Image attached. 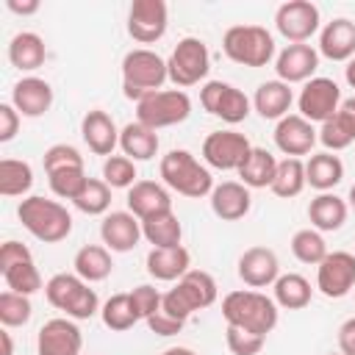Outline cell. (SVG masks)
Wrapping results in <instances>:
<instances>
[{
    "label": "cell",
    "mask_w": 355,
    "mask_h": 355,
    "mask_svg": "<svg viewBox=\"0 0 355 355\" xmlns=\"http://www.w3.org/2000/svg\"><path fill=\"white\" fill-rule=\"evenodd\" d=\"M347 205H349V208L355 211V183L349 186V194H347Z\"/></svg>",
    "instance_id": "6f0895ef"
},
{
    "label": "cell",
    "mask_w": 355,
    "mask_h": 355,
    "mask_svg": "<svg viewBox=\"0 0 355 355\" xmlns=\"http://www.w3.org/2000/svg\"><path fill=\"white\" fill-rule=\"evenodd\" d=\"M166 72H169V80L175 83V89L197 86L211 72L208 44L202 39H197V36H183L172 47V53L166 58Z\"/></svg>",
    "instance_id": "9c48e42d"
},
{
    "label": "cell",
    "mask_w": 355,
    "mask_h": 355,
    "mask_svg": "<svg viewBox=\"0 0 355 355\" xmlns=\"http://www.w3.org/2000/svg\"><path fill=\"white\" fill-rule=\"evenodd\" d=\"M47 180H50V189L55 197L75 200L89 178H86V169H58V172H50Z\"/></svg>",
    "instance_id": "f6af8a7d"
},
{
    "label": "cell",
    "mask_w": 355,
    "mask_h": 355,
    "mask_svg": "<svg viewBox=\"0 0 355 355\" xmlns=\"http://www.w3.org/2000/svg\"><path fill=\"white\" fill-rule=\"evenodd\" d=\"M169 28V8L164 0H133L128 8V36L139 44H155Z\"/></svg>",
    "instance_id": "5bb4252c"
},
{
    "label": "cell",
    "mask_w": 355,
    "mask_h": 355,
    "mask_svg": "<svg viewBox=\"0 0 355 355\" xmlns=\"http://www.w3.org/2000/svg\"><path fill=\"white\" fill-rule=\"evenodd\" d=\"M272 291H275L272 300L277 302V308H286V311H302V308L311 302V297H313V288H311L308 277H302V275H297V272L280 275V277L275 280Z\"/></svg>",
    "instance_id": "e575fe53"
},
{
    "label": "cell",
    "mask_w": 355,
    "mask_h": 355,
    "mask_svg": "<svg viewBox=\"0 0 355 355\" xmlns=\"http://www.w3.org/2000/svg\"><path fill=\"white\" fill-rule=\"evenodd\" d=\"M200 103L211 116H216L227 125L244 122L252 108V100L227 80H205L200 89Z\"/></svg>",
    "instance_id": "8fae6325"
},
{
    "label": "cell",
    "mask_w": 355,
    "mask_h": 355,
    "mask_svg": "<svg viewBox=\"0 0 355 355\" xmlns=\"http://www.w3.org/2000/svg\"><path fill=\"white\" fill-rule=\"evenodd\" d=\"M236 272L244 286L258 291V288L275 286V280L280 277V261H277L275 250H269V247H250L241 252Z\"/></svg>",
    "instance_id": "ffe728a7"
},
{
    "label": "cell",
    "mask_w": 355,
    "mask_h": 355,
    "mask_svg": "<svg viewBox=\"0 0 355 355\" xmlns=\"http://www.w3.org/2000/svg\"><path fill=\"white\" fill-rule=\"evenodd\" d=\"M158 172H161L164 186L178 191V194H183V197L200 200V197L214 191L211 169L205 164H200L189 150H169L161 158Z\"/></svg>",
    "instance_id": "3957f363"
},
{
    "label": "cell",
    "mask_w": 355,
    "mask_h": 355,
    "mask_svg": "<svg viewBox=\"0 0 355 355\" xmlns=\"http://www.w3.org/2000/svg\"><path fill=\"white\" fill-rule=\"evenodd\" d=\"M277 316H280L277 302L255 288H239L222 300V319L230 327L269 336L277 327Z\"/></svg>",
    "instance_id": "6da1fadb"
},
{
    "label": "cell",
    "mask_w": 355,
    "mask_h": 355,
    "mask_svg": "<svg viewBox=\"0 0 355 355\" xmlns=\"http://www.w3.org/2000/svg\"><path fill=\"white\" fill-rule=\"evenodd\" d=\"M275 28L288 44H308L322 31V17L311 0H288L275 11Z\"/></svg>",
    "instance_id": "7c38bea8"
},
{
    "label": "cell",
    "mask_w": 355,
    "mask_h": 355,
    "mask_svg": "<svg viewBox=\"0 0 355 355\" xmlns=\"http://www.w3.org/2000/svg\"><path fill=\"white\" fill-rule=\"evenodd\" d=\"M336 122H338V128L355 141V97H347V100H341V105H338V111H336V116H333Z\"/></svg>",
    "instance_id": "f907efd6"
},
{
    "label": "cell",
    "mask_w": 355,
    "mask_h": 355,
    "mask_svg": "<svg viewBox=\"0 0 355 355\" xmlns=\"http://www.w3.org/2000/svg\"><path fill=\"white\" fill-rule=\"evenodd\" d=\"M141 236L153 244V247H178L183 239V225L175 216V211L150 216L141 222Z\"/></svg>",
    "instance_id": "74e56055"
},
{
    "label": "cell",
    "mask_w": 355,
    "mask_h": 355,
    "mask_svg": "<svg viewBox=\"0 0 355 355\" xmlns=\"http://www.w3.org/2000/svg\"><path fill=\"white\" fill-rule=\"evenodd\" d=\"M19 130V111L11 103H0V141H11Z\"/></svg>",
    "instance_id": "681fc988"
},
{
    "label": "cell",
    "mask_w": 355,
    "mask_h": 355,
    "mask_svg": "<svg viewBox=\"0 0 355 355\" xmlns=\"http://www.w3.org/2000/svg\"><path fill=\"white\" fill-rule=\"evenodd\" d=\"M33 316V305H31V297L25 294H17V291H3L0 294V322L3 327H22L28 324Z\"/></svg>",
    "instance_id": "b9f144b4"
},
{
    "label": "cell",
    "mask_w": 355,
    "mask_h": 355,
    "mask_svg": "<svg viewBox=\"0 0 355 355\" xmlns=\"http://www.w3.org/2000/svg\"><path fill=\"white\" fill-rule=\"evenodd\" d=\"M44 297L47 302L61 311L64 316L80 322V319H92L94 313H100V300L97 291L92 288V283H86L83 277H78L75 272H58L44 283Z\"/></svg>",
    "instance_id": "277c9868"
},
{
    "label": "cell",
    "mask_w": 355,
    "mask_h": 355,
    "mask_svg": "<svg viewBox=\"0 0 355 355\" xmlns=\"http://www.w3.org/2000/svg\"><path fill=\"white\" fill-rule=\"evenodd\" d=\"M252 194L241 180H222L211 191V211L222 222H239L250 214Z\"/></svg>",
    "instance_id": "d4e9b609"
},
{
    "label": "cell",
    "mask_w": 355,
    "mask_h": 355,
    "mask_svg": "<svg viewBox=\"0 0 355 355\" xmlns=\"http://www.w3.org/2000/svg\"><path fill=\"white\" fill-rule=\"evenodd\" d=\"M42 164H44L47 175L58 172V169H86L83 166V155L72 144H53V147H47L44 155H42Z\"/></svg>",
    "instance_id": "ee69618b"
},
{
    "label": "cell",
    "mask_w": 355,
    "mask_h": 355,
    "mask_svg": "<svg viewBox=\"0 0 355 355\" xmlns=\"http://www.w3.org/2000/svg\"><path fill=\"white\" fill-rule=\"evenodd\" d=\"M277 172V158L266 147H252L247 161L239 166V178L247 189H269Z\"/></svg>",
    "instance_id": "836d02e7"
},
{
    "label": "cell",
    "mask_w": 355,
    "mask_h": 355,
    "mask_svg": "<svg viewBox=\"0 0 355 355\" xmlns=\"http://www.w3.org/2000/svg\"><path fill=\"white\" fill-rule=\"evenodd\" d=\"M47 58V47L44 39L33 31H22L8 42V61L11 67H17L19 72H33L44 64Z\"/></svg>",
    "instance_id": "4dcf8cb0"
},
{
    "label": "cell",
    "mask_w": 355,
    "mask_h": 355,
    "mask_svg": "<svg viewBox=\"0 0 355 355\" xmlns=\"http://www.w3.org/2000/svg\"><path fill=\"white\" fill-rule=\"evenodd\" d=\"M80 136L86 141V147L94 155H114V150L119 147V128L111 119V114H105L103 108H92L83 114L80 119Z\"/></svg>",
    "instance_id": "44dd1931"
},
{
    "label": "cell",
    "mask_w": 355,
    "mask_h": 355,
    "mask_svg": "<svg viewBox=\"0 0 355 355\" xmlns=\"http://www.w3.org/2000/svg\"><path fill=\"white\" fill-rule=\"evenodd\" d=\"M319 141V130L313 122H308L300 114H288L275 125V147L286 158H302L308 155Z\"/></svg>",
    "instance_id": "ac0fdd59"
},
{
    "label": "cell",
    "mask_w": 355,
    "mask_h": 355,
    "mask_svg": "<svg viewBox=\"0 0 355 355\" xmlns=\"http://www.w3.org/2000/svg\"><path fill=\"white\" fill-rule=\"evenodd\" d=\"M128 211L136 216V219H150V216H158V214H166L172 211V194L164 183H155V180H136L130 189H128Z\"/></svg>",
    "instance_id": "7402d4cb"
},
{
    "label": "cell",
    "mask_w": 355,
    "mask_h": 355,
    "mask_svg": "<svg viewBox=\"0 0 355 355\" xmlns=\"http://www.w3.org/2000/svg\"><path fill=\"white\" fill-rule=\"evenodd\" d=\"M291 103H294V92H291V86L288 83H283V80H263L258 89H255V94H252V108L263 116V119H283V116H288V111H291Z\"/></svg>",
    "instance_id": "f1b7e54d"
},
{
    "label": "cell",
    "mask_w": 355,
    "mask_h": 355,
    "mask_svg": "<svg viewBox=\"0 0 355 355\" xmlns=\"http://www.w3.org/2000/svg\"><path fill=\"white\" fill-rule=\"evenodd\" d=\"M0 341H3V352H0V355H14V344H11V333H8V327L0 330Z\"/></svg>",
    "instance_id": "db71d44e"
},
{
    "label": "cell",
    "mask_w": 355,
    "mask_h": 355,
    "mask_svg": "<svg viewBox=\"0 0 355 355\" xmlns=\"http://www.w3.org/2000/svg\"><path fill=\"white\" fill-rule=\"evenodd\" d=\"M100 319L114 333H125L136 322H141L139 313H136V308H133V302H130V294H114V297H108L103 302V308H100Z\"/></svg>",
    "instance_id": "f35d334b"
},
{
    "label": "cell",
    "mask_w": 355,
    "mask_h": 355,
    "mask_svg": "<svg viewBox=\"0 0 355 355\" xmlns=\"http://www.w3.org/2000/svg\"><path fill=\"white\" fill-rule=\"evenodd\" d=\"M330 355H341V352H330Z\"/></svg>",
    "instance_id": "680465c9"
},
{
    "label": "cell",
    "mask_w": 355,
    "mask_h": 355,
    "mask_svg": "<svg viewBox=\"0 0 355 355\" xmlns=\"http://www.w3.org/2000/svg\"><path fill=\"white\" fill-rule=\"evenodd\" d=\"M222 50L233 64L258 69L275 58V36L263 25H233L222 36Z\"/></svg>",
    "instance_id": "52a82bcc"
},
{
    "label": "cell",
    "mask_w": 355,
    "mask_h": 355,
    "mask_svg": "<svg viewBox=\"0 0 355 355\" xmlns=\"http://www.w3.org/2000/svg\"><path fill=\"white\" fill-rule=\"evenodd\" d=\"M128 294H130V302H133L139 319H144V322L161 308V297H164V294H161L155 286H150V283H141V286H136V288L128 291Z\"/></svg>",
    "instance_id": "7dc6e473"
},
{
    "label": "cell",
    "mask_w": 355,
    "mask_h": 355,
    "mask_svg": "<svg viewBox=\"0 0 355 355\" xmlns=\"http://www.w3.org/2000/svg\"><path fill=\"white\" fill-rule=\"evenodd\" d=\"M0 275H3L8 291L31 297L42 288V275L33 263L31 250L22 241H14V239L3 241V247H0Z\"/></svg>",
    "instance_id": "30bf717a"
},
{
    "label": "cell",
    "mask_w": 355,
    "mask_h": 355,
    "mask_svg": "<svg viewBox=\"0 0 355 355\" xmlns=\"http://www.w3.org/2000/svg\"><path fill=\"white\" fill-rule=\"evenodd\" d=\"M75 275L83 277L86 283H100L111 275L114 261H111V250L105 244H86L75 252Z\"/></svg>",
    "instance_id": "d6a6232c"
},
{
    "label": "cell",
    "mask_w": 355,
    "mask_h": 355,
    "mask_svg": "<svg viewBox=\"0 0 355 355\" xmlns=\"http://www.w3.org/2000/svg\"><path fill=\"white\" fill-rule=\"evenodd\" d=\"M338 105H341V89L333 78H311L297 97L300 116H305L313 125H322L330 116H336Z\"/></svg>",
    "instance_id": "9a60e30c"
},
{
    "label": "cell",
    "mask_w": 355,
    "mask_h": 355,
    "mask_svg": "<svg viewBox=\"0 0 355 355\" xmlns=\"http://www.w3.org/2000/svg\"><path fill=\"white\" fill-rule=\"evenodd\" d=\"M11 105L19 111V116H28V119L44 116L50 111V105H53V86L44 78L28 75V78H22V80L14 83V89H11Z\"/></svg>",
    "instance_id": "cb8c5ba5"
},
{
    "label": "cell",
    "mask_w": 355,
    "mask_h": 355,
    "mask_svg": "<svg viewBox=\"0 0 355 355\" xmlns=\"http://www.w3.org/2000/svg\"><path fill=\"white\" fill-rule=\"evenodd\" d=\"M183 324H186V322L169 316V313L161 311V308L147 319V327H150V333H155V336H178V333L183 330Z\"/></svg>",
    "instance_id": "c3c4849f"
},
{
    "label": "cell",
    "mask_w": 355,
    "mask_h": 355,
    "mask_svg": "<svg viewBox=\"0 0 355 355\" xmlns=\"http://www.w3.org/2000/svg\"><path fill=\"white\" fill-rule=\"evenodd\" d=\"M6 8L14 11V14H22V17H31V14L39 11V0H25V3H19V0H6Z\"/></svg>",
    "instance_id": "f5cc1de1"
},
{
    "label": "cell",
    "mask_w": 355,
    "mask_h": 355,
    "mask_svg": "<svg viewBox=\"0 0 355 355\" xmlns=\"http://www.w3.org/2000/svg\"><path fill=\"white\" fill-rule=\"evenodd\" d=\"M263 341H266V336H258V333H250L241 327L227 324V330H225V344L233 355H258L263 349Z\"/></svg>",
    "instance_id": "bcb514c9"
},
{
    "label": "cell",
    "mask_w": 355,
    "mask_h": 355,
    "mask_svg": "<svg viewBox=\"0 0 355 355\" xmlns=\"http://www.w3.org/2000/svg\"><path fill=\"white\" fill-rule=\"evenodd\" d=\"M316 288L327 300H341L355 288V255L347 250L327 252V258L316 266Z\"/></svg>",
    "instance_id": "2e32d148"
},
{
    "label": "cell",
    "mask_w": 355,
    "mask_h": 355,
    "mask_svg": "<svg viewBox=\"0 0 355 355\" xmlns=\"http://www.w3.org/2000/svg\"><path fill=\"white\" fill-rule=\"evenodd\" d=\"M291 252L300 263H308V266H319L324 258H327V241L319 230L313 227H302L291 236Z\"/></svg>",
    "instance_id": "60d3db41"
},
{
    "label": "cell",
    "mask_w": 355,
    "mask_h": 355,
    "mask_svg": "<svg viewBox=\"0 0 355 355\" xmlns=\"http://www.w3.org/2000/svg\"><path fill=\"white\" fill-rule=\"evenodd\" d=\"M169 80L166 58H161L150 47H136L125 53L122 58V94L133 103L147 97L150 92H158Z\"/></svg>",
    "instance_id": "5b68a950"
},
{
    "label": "cell",
    "mask_w": 355,
    "mask_h": 355,
    "mask_svg": "<svg viewBox=\"0 0 355 355\" xmlns=\"http://www.w3.org/2000/svg\"><path fill=\"white\" fill-rule=\"evenodd\" d=\"M83 333L69 316H55L39 327L36 355H80Z\"/></svg>",
    "instance_id": "e0dca14e"
},
{
    "label": "cell",
    "mask_w": 355,
    "mask_h": 355,
    "mask_svg": "<svg viewBox=\"0 0 355 355\" xmlns=\"http://www.w3.org/2000/svg\"><path fill=\"white\" fill-rule=\"evenodd\" d=\"M158 147H161L158 130H153V128H147L141 122H128L119 130V150L130 161H150L158 153Z\"/></svg>",
    "instance_id": "1f68e13d"
},
{
    "label": "cell",
    "mask_w": 355,
    "mask_h": 355,
    "mask_svg": "<svg viewBox=\"0 0 355 355\" xmlns=\"http://www.w3.org/2000/svg\"><path fill=\"white\" fill-rule=\"evenodd\" d=\"M17 216L22 227L44 244H58L72 233V214L58 200L31 194L17 205Z\"/></svg>",
    "instance_id": "7a4b0ae2"
},
{
    "label": "cell",
    "mask_w": 355,
    "mask_h": 355,
    "mask_svg": "<svg viewBox=\"0 0 355 355\" xmlns=\"http://www.w3.org/2000/svg\"><path fill=\"white\" fill-rule=\"evenodd\" d=\"M252 144L244 133L239 130H214L205 136L202 141V161L211 166V169H219V172H230L247 161Z\"/></svg>",
    "instance_id": "4fadbf2b"
},
{
    "label": "cell",
    "mask_w": 355,
    "mask_h": 355,
    "mask_svg": "<svg viewBox=\"0 0 355 355\" xmlns=\"http://www.w3.org/2000/svg\"><path fill=\"white\" fill-rule=\"evenodd\" d=\"M147 275L161 280V283H172V280H180L189 269H191V255L183 244L178 247H153L147 252Z\"/></svg>",
    "instance_id": "4316f807"
},
{
    "label": "cell",
    "mask_w": 355,
    "mask_h": 355,
    "mask_svg": "<svg viewBox=\"0 0 355 355\" xmlns=\"http://www.w3.org/2000/svg\"><path fill=\"white\" fill-rule=\"evenodd\" d=\"M319 69V50L311 44H286L275 55V72L283 83H308L316 78Z\"/></svg>",
    "instance_id": "d6986e66"
},
{
    "label": "cell",
    "mask_w": 355,
    "mask_h": 355,
    "mask_svg": "<svg viewBox=\"0 0 355 355\" xmlns=\"http://www.w3.org/2000/svg\"><path fill=\"white\" fill-rule=\"evenodd\" d=\"M216 280L202 272V269H189L178 283L175 288H169L164 297H161V311H166L169 316L186 322L194 311H202V308H211L216 302Z\"/></svg>",
    "instance_id": "8992f818"
},
{
    "label": "cell",
    "mask_w": 355,
    "mask_h": 355,
    "mask_svg": "<svg viewBox=\"0 0 355 355\" xmlns=\"http://www.w3.org/2000/svg\"><path fill=\"white\" fill-rule=\"evenodd\" d=\"M344 80L355 89V58H349V61H347V67H344Z\"/></svg>",
    "instance_id": "11a10c76"
},
{
    "label": "cell",
    "mask_w": 355,
    "mask_h": 355,
    "mask_svg": "<svg viewBox=\"0 0 355 355\" xmlns=\"http://www.w3.org/2000/svg\"><path fill=\"white\" fill-rule=\"evenodd\" d=\"M338 352L341 355H355V316H349L338 327Z\"/></svg>",
    "instance_id": "816d5d0a"
},
{
    "label": "cell",
    "mask_w": 355,
    "mask_h": 355,
    "mask_svg": "<svg viewBox=\"0 0 355 355\" xmlns=\"http://www.w3.org/2000/svg\"><path fill=\"white\" fill-rule=\"evenodd\" d=\"M136 178V161H130L128 155H108L103 161V180L111 189H130Z\"/></svg>",
    "instance_id": "7bdbcfd3"
},
{
    "label": "cell",
    "mask_w": 355,
    "mask_h": 355,
    "mask_svg": "<svg viewBox=\"0 0 355 355\" xmlns=\"http://www.w3.org/2000/svg\"><path fill=\"white\" fill-rule=\"evenodd\" d=\"M161 355H197V352L189 349V347H169V349H164Z\"/></svg>",
    "instance_id": "9f6ffc18"
},
{
    "label": "cell",
    "mask_w": 355,
    "mask_h": 355,
    "mask_svg": "<svg viewBox=\"0 0 355 355\" xmlns=\"http://www.w3.org/2000/svg\"><path fill=\"white\" fill-rule=\"evenodd\" d=\"M305 180L319 194L336 189L344 180V164H341V158L336 153H327V150L324 153H311V158L305 161Z\"/></svg>",
    "instance_id": "f546056e"
},
{
    "label": "cell",
    "mask_w": 355,
    "mask_h": 355,
    "mask_svg": "<svg viewBox=\"0 0 355 355\" xmlns=\"http://www.w3.org/2000/svg\"><path fill=\"white\" fill-rule=\"evenodd\" d=\"M100 239L111 252H130L141 236V219L130 211H111L100 222Z\"/></svg>",
    "instance_id": "603a6c76"
},
{
    "label": "cell",
    "mask_w": 355,
    "mask_h": 355,
    "mask_svg": "<svg viewBox=\"0 0 355 355\" xmlns=\"http://www.w3.org/2000/svg\"><path fill=\"white\" fill-rule=\"evenodd\" d=\"M72 205L86 216H105L111 208V186L103 178H89L80 194L72 200Z\"/></svg>",
    "instance_id": "ab89813d"
},
{
    "label": "cell",
    "mask_w": 355,
    "mask_h": 355,
    "mask_svg": "<svg viewBox=\"0 0 355 355\" xmlns=\"http://www.w3.org/2000/svg\"><path fill=\"white\" fill-rule=\"evenodd\" d=\"M319 55L330 61H349L355 58V22L347 17L330 19L319 31Z\"/></svg>",
    "instance_id": "484cf974"
},
{
    "label": "cell",
    "mask_w": 355,
    "mask_h": 355,
    "mask_svg": "<svg viewBox=\"0 0 355 355\" xmlns=\"http://www.w3.org/2000/svg\"><path fill=\"white\" fill-rule=\"evenodd\" d=\"M347 214H349V205L347 200H341L338 194L333 191H322L311 200L308 205V219H311V227L319 230V233H336L344 227L347 222Z\"/></svg>",
    "instance_id": "83f0119b"
},
{
    "label": "cell",
    "mask_w": 355,
    "mask_h": 355,
    "mask_svg": "<svg viewBox=\"0 0 355 355\" xmlns=\"http://www.w3.org/2000/svg\"><path fill=\"white\" fill-rule=\"evenodd\" d=\"M33 186V169L28 161L19 158H3L0 161V194L3 197H28Z\"/></svg>",
    "instance_id": "d590c367"
},
{
    "label": "cell",
    "mask_w": 355,
    "mask_h": 355,
    "mask_svg": "<svg viewBox=\"0 0 355 355\" xmlns=\"http://www.w3.org/2000/svg\"><path fill=\"white\" fill-rule=\"evenodd\" d=\"M305 186H308V180H305V161H302V158H283V161H277L275 180H272V186H269L275 197L291 200V197H297Z\"/></svg>",
    "instance_id": "8d00e7d4"
},
{
    "label": "cell",
    "mask_w": 355,
    "mask_h": 355,
    "mask_svg": "<svg viewBox=\"0 0 355 355\" xmlns=\"http://www.w3.org/2000/svg\"><path fill=\"white\" fill-rule=\"evenodd\" d=\"M191 116V97L183 89H158L136 103V122L161 130L180 125Z\"/></svg>",
    "instance_id": "ba28073f"
}]
</instances>
